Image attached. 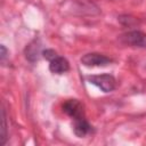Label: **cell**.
I'll return each instance as SVG.
<instances>
[{"instance_id": "obj_1", "label": "cell", "mask_w": 146, "mask_h": 146, "mask_svg": "<svg viewBox=\"0 0 146 146\" xmlns=\"http://www.w3.org/2000/svg\"><path fill=\"white\" fill-rule=\"evenodd\" d=\"M89 83L98 87L104 92H110L115 89L116 81L111 74H99V75H89L87 76Z\"/></svg>"}, {"instance_id": "obj_2", "label": "cell", "mask_w": 146, "mask_h": 146, "mask_svg": "<svg viewBox=\"0 0 146 146\" xmlns=\"http://www.w3.org/2000/svg\"><path fill=\"white\" fill-rule=\"evenodd\" d=\"M62 108H63L64 113H66L70 117L73 119V121L86 117L83 104L81 102H79L78 99H67V100H65L62 105Z\"/></svg>"}, {"instance_id": "obj_3", "label": "cell", "mask_w": 146, "mask_h": 146, "mask_svg": "<svg viewBox=\"0 0 146 146\" xmlns=\"http://www.w3.org/2000/svg\"><path fill=\"white\" fill-rule=\"evenodd\" d=\"M120 40L122 43L128 44L130 47H139L145 48L146 47V34L141 31H129L123 33L120 36Z\"/></svg>"}, {"instance_id": "obj_4", "label": "cell", "mask_w": 146, "mask_h": 146, "mask_svg": "<svg viewBox=\"0 0 146 146\" xmlns=\"http://www.w3.org/2000/svg\"><path fill=\"white\" fill-rule=\"evenodd\" d=\"M81 63L84 66L88 67H95V66H107L110 63H112V59L107 56L98 52H89L82 56Z\"/></svg>"}, {"instance_id": "obj_5", "label": "cell", "mask_w": 146, "mask_h": 146, "mask_svg": "<svg viewBox=\"0 0 146 146\" xmlns=\"http://www.w3.org/2000/svg\"><path fill=\"white\" fill-rule=\"evenodd\" d=\"M49 70L55 74H64L70 70V63L66 58L62 56H56L54 59L50 60Z\"/></svg>"}, {"instance_id": "obj_6", "label": "cell", "mask_w": 146, "mask_h": 146, "mask_svg": "<svg viewBox=\"0 0 146 146\" xmlns=\"http://www.w3.org/2000/svg\"><path fill=\"white\" fill-rule=\"evenodd\" d=\"M91 130H92V127L86 120V117H82V119H79V120H74L73 131H74V133H75L76 137L82 138V137L87 136L88 133H90Z\"/></svg>"}, {"instance_id": "obj_7", "label": "cell", "mask_w": 146, "mask_h": 146, "mask_svg": "<svg viewBox=\"0 0 146 146\" xmlns=\"http://www.w3.org/2000/svg\"><path fill=\"white\" fill-rule=\"evenodd\" d=\"M42 55L41 51V46L39 43L38 40L32 41L25 49V57L30 60V62H36L39 59V56Z\"/></svg>"}, {"instance_id": "obj_8", "label": "cell", "mask_w": 146, "mask_h": 146, "mask_svg": "<svg viewBox=\"0 0 146 146\" xmlns=\"http://www.w3.org/2000/svg\"><path fill=\"white\" fill-rule=\"evenodd\" d=\"M6 111L2 108V125H1V135H0V144L3 145L7 139V123H6Z\"/></svg>"}, {"instance_id": "obj_9", "label": "cell", "mask_w": 146, "mask_h": 146, "mask_svg": "<svg viewBox=\"0 0 146 146\" xmlns=\"http://www.w3.org/2000/svg\"><path fill=\"white\" fill-rule=\"evenodd\" d=\"M42 56L47 59V60H51V59H54L56 56H58L57 55V52L54 50V49H46V50H42Z\"/></svg>"}, {"instance_id": "obj_10", "label": "cell", "mask_w": 146, "mask_h": 146, "mask_svg": "<svg viewBox=\"0 0 146 146\" xmlns=\"http://www.w3.org/2000/svg\"><path fill=\"white\" fill-rule=\"evenodd\" d=\"M7 54V50L5 48V46H1V62H5V58H6V55Z\"/></svg>"}]
</instances>
